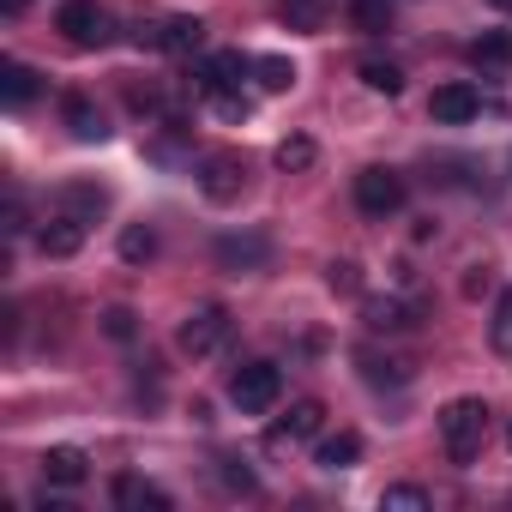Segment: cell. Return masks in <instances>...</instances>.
Wrapping results in <instances>:
<instances>
[{
    "label": "cell",
    "instance_id": "cb8c5ba5",
    "mask_svg": "<svg viewBox=\"0 0 512 512\" xmlns=\"http://www.w3.org/2000/svg\"><path fill=\"white\" fill-rule=\"evenodd\" d=\"M278 169H314V157H320V145L308 139V133H290V139H278Z\"/></svg>",
    "mask_w": 512,
    "mask_h": 512
},
{
    "label": "cell",
    "instance_id": "8992f818",
    "mask_svg": "<svg viewBox=\"0 0 512 512\" xmlns=\"http://www.w3.org/2000/svg\"><path fill=\"white\" fill-rule=\"evenodd\" d=\"M223 338H229V308H193L187 320H181V332H175V344L199 362V356H217L223 350Z\"/></svg>",
    "mask_w": 512,
    "mask_h": 512
},
{
    "label": "cell",
    "instance_id": "ac0fdd59",
    "mask_svg": "<svg viewBox=\"0 0 512 512\" xmlns=\"http://www.w3.org/2000/svg\"><path fill=\"white\" fill-rule=\"evenodd\" d=\"M470 67H482V73H506V67H512V37H506V31L476 37V43H470Z\"/></svg>",
    "mask_w": 512,
    "mask_h": 512
},
{
    "label": "cell",
    "instance_id": "e575fe53",
    "mask_svg": "<svg viewBox=\"0 0 512 512\" xmlns=\"http://www.w3.org/2000/svg\"><path fill=\"white\" fill-rule=\"evenodd\" d=\"M506 446H512V428H506Z\"/></svg>",
    "mask_w": 512,
    "mask_h": 512
},
{
    "label": "cell",
    "instance_id": "5bb4252c",
    "mask_svg": "<svg viewBox=\"0 0 512 512\" xmlns=\"http://www.w3.org/2000/svg\"><path fill=\"white\" fill-rule=\"evenodd\" d=\"M85 476H91V458L79 446H49L43 452V482L49 488H79Z\"/></svg>",
    "mask_w": 512,
    "mask_h": 512
},
{
    "label": "cell",
    "instance_id": "52a82bcc",
    "mask_svg": "<svg viewBox=\"0 0 512 512\" xmlns=\"http://www.w3.org/2000/svg\"><path fill=\"white\" fill-rule=\"evenodd\" d=\"M199 43H205V25L187 13H175L163 25H139V49H157V55H193Z\"/></svg>",
    "mask_w": 512,
    "mask_h": 512
},
{
    "label": "cell",
    "instance_id": "83f0119b",
    "mask_svg": "<svg viewBox=\"0 0 512 512\" xmlns=\"http://www.w3.org/2000/svg\"><path fill=\"white\" fill-rule=\"evenodd\" d=\"M362 85L380 91V97H398V91H404V73H398L392 61H362Z\"/></svg>",
    "mask_w": 512,
    "mask_h": 512
},
{
    "label": "cell",
    "instance_id": "8fae6325",
    "mask_svg": "<svg viewBox=\"0 0 512 512\" xmlns=\"http://www.w3.org/2000/svg\"><path fill=\"white\" fill-rule=\"evenodd\" d=\"M476 109H482V97H476V85H440L434 97H428V115L440 121V127H464V121H476Z\"/></svg>",
    "mask_w": 512,
    "mask_h": 512
},
{
    "label": "cell",
    "instance_id": "6da1fadb",
    "mask_svg": "<svg viewBox=\"0 0 512 512\" xmlns=\"http://www.w3.org/2000/svg\"><path fill=\"white\" fill-rule=\"evenodd\" d=\"M482 434H488V404L482 398H452L440 410V446L452 464H470L482 452Z\"/></svg>",
    "mask_w": 512,
    "mask_h": 512
},
{
    "label": "cell",
    "instance_id": "f1b7e54d",
    "mask_svg": "<svg viewBox=\"0 0 512 512\" xmlns=\"http://www.w3.org/2000/svg\"><path fill=\"white\" fill-rule=\"evenodd\" d=\"M380 506H386V512H428V488H416V482H392V488L380 494Z\"/></svg>",
    "mask_w": 512,
    "mask_h": 512
},
{
    "label": "cell",
    "instance_id": "f546056e",
    "mask_svg": "<svg viewBox=\"0 0 512 512\" xmlns=\"http://www.w3.org/2000/svg\"><path fill=\"white\" fill-rule=\"evenodd\" d=\"M217 476H223V488H229V494H260V476H253L241 458H223V464H217Z\"/></svg>",
    "mask_w": 512,
    "mask_h": 512
},
{
    "label": "cell",
    "instance_id": "ffe728a7",
    "mask_svg": "<svg viewBox=\"0 0 512 512\" xmlns=\"http://www.w3.org/2000/svg\"><path fill=\"white\" fill-rule=\"evenodd\" d=\"M109 205V193L103 187H91V181H73V187H61V211H73V217H85V223H97V211Z\"/></svg>",
    "mask_w": 512,
    "mask_h": 512
},
{
    "label": "cell",
    "instance_id": "e0dca14e",
    "mask_svg": "<svg viewBox=\"0 0 512 512\" xmlns=\"http://www.w3.org/2000/svg\"><path fill=\"white\" fill-rule=\"evenodd\" d=\"M356 458H362V434H350V428H344V434H326V440L314 446V464H320V470H350Z\"/></svg>",
    "mask_w": 512,
    "mask_h": 512
},
{
    "label": "cell",
    "instance_id": "3957f363",
    "mask_svg": "<svg viewBox=\"0 0 512 512\" xmlns=\"http://www.w3.org/2000/svg\"><path fill=\"white\" fill-rule=\"evenodd\" d=\"M55 31L73 49H103L115 37V19H109V7H97V0H67V7L55 13Z\"/></svg>",
    "mask_w": 512,
    "mask_h": 512
},
{
    "label": "cell",
    "instance_id": "7a4b0ae2",
    "mask_svg": "<svg viewBox=\"0 0 512 512\" xmlns=\"http://www.w3.org/2000/svg\"><path fill=\"white\" fill-rule=\"evenodd\" d=\"M278 398H284V368L278 362H241L229 374V404L241 416H266Z\"/></svg>",
    "mask_w": 512,
    "mask_h": 512
},
{
    "label": "cell",
    "instance_id": "d4e9b609",
    "mask_svg": "<svg viewBox=\"0 0 512 512\" xmlns=\"http://www.w3.org/2000/svg\"><path fill=\"white\" fill-rule=\"evenodd\" d=\"M488 344L500 350V356H512V284L494 296V320H488Z\"/></svg>",
    "mask_w": 512,
    "mask_h": 512
},
{
    "label": "cell",
    "instance_id": "5b68a950",
    "mask_svg": "<svg viewBox=\"0 0 512 512\" xmlns=\"http://www.w3.org/2000/svg\"><path fill=\"white\" fill-rule=\"evenodd\" d=\"M241 187H247V157H235V151L199 157V193H205L211 205H235Z\"/></svg>",
    "mask_w": 512,
    "mask_h": 512
},
{
    "label": "cell",
    "instance_id": "4dcf8cb0",
    "mask_svg": "<svg viewBox=\"0 0 512 512\" xmlns=\"http://www.w3.org/2000/svg\"><path fill=\"white\" fill-rule=\"evenodd\" d=\"M326 284H332L338 296H362V266H356V260H332V266H326Z\"/></svg>",
    "mask_w": 512,
    "mask_h": 512
},
{
    "label": "cell",
    "instance_id": "4316f807",
    "mask_svg": "<svg viewBox=\"0 0 512 512\" xmlns=\"http://www.w3.org/2000/svg\"><path fill=\"white\" fill-rule=\"evenodd\" d=\"M356 362H362V374H368V386H404V380H410V362H380L374 350H362Z\"/></svg>",
    "mask_w": 512,
    "mask_h": 512
},
{
    "label": "cell",
    "instance_id": "277c9868",
    "mask_svg": "<svg viewBox=\"0 0 512 512\" xmlns=\"http://www.w3.org/2000/svg\"><path fill=\"white\" fill-rule=\"evenodd\" d=\"M404 199H410V187H404L398 169H380V163H374V169L356 175V205H362V217H398Z\"/></svg>",
    "mask_w": 512,
    "mask_h": 512
},
{
    "label": "cell",
    "instance_id": "7c38bea8",
    "mask_svg": "<svg viewBox=\"0 0 512 512\" xmlns=\"http://www.w3.org/2000/svg\"><path fill=\"white\" fill-rule=\"evenodd\" d=\"M37 247L49 253V260H73V253L85 247V217H73V211H55V217L37 229Z\"/></svg>",
    "mask_w": 512,
    "mask_h": 512
},
{
    "label": "cell",
    "instance_id": "30bf717a",
    "mask_svg": "<svg viewBox=\"0 0 512 512\" xmlns=\"http://www.w3.org/2000/svg\"><path fill=\"white\" fill-rule=\"evenodd\" d=\"M235 85H241V55H235V49H223V55H211V61H199V67H193V91H199V97H211V103H217V97H229Z\"/></svg>",
    "mask_w": 512,
    "mask_h": 512
},
{
    "label": "cell",
    "instance_id": "484cf974",
    "mask_svg": "<svg viewBox=\"0 0 512 512\" xmlns=\"http://www.w3.org/2000/svg\"><path fill=\"white\" fill-rule=\"evenodd\" d=\"M253 73H260V91H272V97L296 85V67L284 55H260V61H253Z\"/></svg>",
    "mask_w": 512,
    "mask_h": 512
},
{
    "label": "cell",
    "instance_id": "1f68e13d",
    "mask_svg": "<svg viewBox=\"0 0 512 512\" xmlns=\"http://www.w3.org/2000/svg\"><path fill=\"white\" fill-rule=\"evenodd\" d=\"M103 332H109L115 344H133V338H139V314H133V308H109V314H103Z\"/></svg>",
    "mask_w": 512,
    "mask_h": 512
},
{
    "label": "cell",
    "instance_id": "7402d4cb",
    "mask_svg": "<svg viewBox=\"0 0 512 512\" xmlns=\"http://www.w3.org/2000/svg\"><path fill=\"white\" fill-rule=\"evenodd\" d=\"M278 19L290 31H320L326 25V0H278Z\"/></svg>",
    "mask_w": 512,
    "mask_h": 512
},
{
    "label": "cell",
    "instance_id": "d6a6232c",
    "mask_svg": "<svg viewBox=\"0 0 512 512\" xmlns=\"http://www.w3.org/2000/svg\"><path fill=\"white\" fill-rule=\"evenodd\" d=\"M25 229H31V217H25V205H19V199H7V235L19 241Z\"/></svg>",
    "mask_w": 512,
    "mask_h": 512
},
{
    "label": "cell",
    "instance_id": "836d02e7",
    "mask_svg": "<svg viewBox=\"0 0 512 512\" xmlns=\"http://www.w3.org/2000/svg\"><path fill=\"white\" fill-rule=\"evenodd\" d=\"M488 7H500V13H512V0H488Z\"/></svg>",
    "mask_w": 512,
    "mask_h": 512
},
{
    "label": "cell",
    "instance_id": "9a60e30c",
    "mask_svg": "<svg viewBox=\"0 0 512 512\" xmlns=\"http://www.w3.org/2000/svg\"><path fill=\"white\" fill-rule=\"evenodd\" d=\"M362 326H368V332H410V326H416V308L398 302V296H368V302H362Z\"/></svg>",
    "mask_w": 512,
    "mask_h": 512
},
{
    "label": "cell",
    "instance_id": "2e32d148",
    "mask_svg": "<svg viewBox=\"0 0 512 512\" xmlns=\"http://www.w3.org/2000/svg\"><path fill=\"white\" fill-rule=\"evenodd\" d=\"M115 506H127V512H169V494L157 482H145V476H115Z\"/></svg>",
    "mask_w": 512,
    "mask_h": 512
},
{
    "label": "cell",
    "instance_id": "44dd1931",
    "mask_svg": "<svg viewBox=\"0 0 512 512\" xmlns=\"http://www.w3.org/2000/svg\"><path fill=\"white\" fill-rule=\"evenodd\" d=\"M350 25H356L362 37L392 31V0H350Z\"/></svg>",
    "mask_w": 512,
    "mask_h": 512
},
{
    "label": "cell",
    "instance_id": "ba28073f",
    "mask_svg": "<svg viewBox=\"0 0 512 512\" xmlns=\"http://www.w3.org/2000/svg\"><path fill=\"white\" fill-rule=\"evenodd\" d=\"M320 428H326V404H320V398H302V404H290V416H278V422H272L266 446H272V452H290V446L314 440Z\"/></svg>",
    "mask_w": 512,
    "mask_h": 512
},
{
    "label": "cell",
    "instance_id": "9c48e42d",
    "mask_svg": "<svg viewBox=\"0 0 512 512\" xmlns=\"http://www.w3.org/2000/svg\"><path fill=\"white\" fill-rule=\"evenodd\" d=\"M266 260H272V241H266L260 229H247V235H223V241H217V266H223L229 278L260 272Z\"/></svg>",
    "mask_w": 512,
    "mask_h": 512
},
{
    "label": "cell",
    "instance_id": "4fadbf2b",
    "mask_svg": "<svg viewBox=\"0 0 512 512\" xmlns=\"http://www.w3.org/2000/svg\"><path fill=\"white\" fill-rule=\"evenodd\" d=\"M61 121H67V133H73L79 145H103V139H109V121H103V109H97L91 97H79V91L61 103Z\"/></svg>",
    "mask_w": 512,
    "mask_h": 512
},
{
    "label": "cell",
    "instance_id": "603a6c76",
    "mask_svg": "<svg viewBox=\"0 0 512 512\" xmlns=\"http://www.w3.org/2000/svg\"><path fill=\"white\" fill-rule=\"evenodd\" d=\"M151 253H157V229H151V223H127V229H121V260H127V266H145Z\"/></svg>",
    "mask_w": 512,
    "mask_h": 512
},
{
    "label": "cell",
    "instance_id": "d6986e66",
    "mask_svg": "<svg viewBox=\"0 0 512 512\" xmlns=\"http://www.w3.org/2000/svg\"><path fill=\"white\" fill-rule=\"evenodd\" d=\"M0 97H7V109H25V103L37 97V67L7 61V73H0Z\"/></svg>",
    "mask_w": 512,
    "mask_h": 512
}]
</instances>
